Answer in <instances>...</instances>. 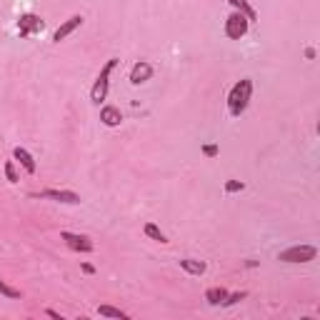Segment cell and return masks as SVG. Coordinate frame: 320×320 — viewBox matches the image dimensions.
I'll return each mask as SVG.
<instances>
[{"instance_id":"obj_15","label":"cell","mask_w":320,"mask_h":320,"mask_svg":"<svg viewBox=\"0 0 320 320\" xmlns=\"http://www.w3.org/2000/svg\"><path fill=\"white\" fill-rule=\"evenodd\" d=\"M143 233L148 238H153V240H158V243H168V238H165V233L155 225V223H145V228H143Z\"/></svg>"},{"instance_id":"obj_12","label":"cell","mask_w":320,"mask_h":320,"mask_svg":"<svg viewBox=\"0 0 320 320\" xmlns=\"http://www.w3.org/2000/svg\"><path fill=\"white\" fill-rule=\"evenodd\" d=\"M180 268H183L185 273H190V275H203L208 265H205L203 260H195V258H183V260H180Z\"/></svg>"},{"instance_id":"obj_20","label":"cell","mask_w":320,"mask_h":320,"mask_svg":"<svg viewBox=\"0 0 320 320\" xmlns=\"http://www.w3.org/2000/svg\"><path fill=\"white\" fill-rule=\"evenodd\" d=\"M5 178H8V183H18V173H15V163L13 160L5 163Z\"/></svg>"},{"instance_id":"obj_5","label":"cell","mask_w":320,"mask_h":320,"mask_svg":"<svg viewBox=\"0 0 320 320\" xmlns=\"http://www.w3.org/2000/svg\"><path fill=\"white\" fill-rule=\"evenodd\" d=\"M60 238L65 240V245L70 248V250H75V253H93V240L88 238V235H78V233H68V230H63L60 233Z\"/></svg>"},{"instance_id":"obj_2","label":"cell","mask_w":320,"mask_h":320,"mask_svg":"<svg viewBox=\"0 0 320 320\" xmlns=\"http://www.w3.org/2000/svg\"><path fill=\"white\" fill-rule=\"evenodd\" d=\"M118 58H110L105 65L100 68V73H98V78H95V85H93V90H90V100L93 103H103L105 100V95H108V83H110V73L118 68Z\"/></svg>"},{"instance_id":"obj_6","label":"cell","mask_w":320,"mask_h":320,"mask_svg":"<svg viewBox=\"0 0 320 320\" xmlns=\"http://www.w3.org/2000/svg\"><path fill=\"white\" fill-rule=\"evenodd\" d=\"M43 28H45V23H43L38 15H33V13L20 15V20H18V33H20V38H28V35L43 33Z\"/></svg>"},{"instance_id":"obj_8","label":"cell","mask_w":320,"mask_h":320,"mask_svg":"<svg viewBox=\"0 0 320 320\" xmlns=\"http://www.w3.org/2000/svg\"><path fill=\"white\" fill-rule=\"evenodd\" d=\"M153 65L148 60H140V63H135V65L130 68V83L133 85H140V83H145V80H150L153 78Z\"/></svg>"},{"instance_id":"obj_23","label":"cell","mask_w":320,"mask_h":320,"mask_svg":"<svg viewBox=\"0 0 320 320\" xmlns=\"http://www.w3.org/2000/svg\"><path fill=\"white\" fill-rule=\"evenodd\" d=\"M45 313H48L50 318H55V320H63V315H60V313H55V310H45Z\"/></svg>"},{"instance_id":"obj_22","label":"cell","mask_w":320,"mask_h":320,"mask_svg":"<svg viewBox=\"0 0 320 320\" xmlns=\"http://www.w3.org/2000/svg\"><path fill=\"white\" fill-rule=\"evenodd\" d=\"M80 268H83V273H88V275H93V273H95V268H93L90 263H83Z\"/></svg>"},{"instance_id":"obj_9","label":"cell","mask_w":320,"mask_h":320,"mask_svg":"<svg viewBox=\"0 0 320 320\" xmlns=\"http://www.w3.org/2000/svg\"><path fill=\"white\" fill-rule=\"evenodd\" d=\"M83 25V15H73V18H68L65 23H63L58 30H55V35H53V43H60V40H65L70 33H75L78 28Z\"/></svg>"},{"instance_id":"obj_14","label":"cell","mask_w":320,"mask_h":320,"mask_svg":"<svg viewBox=\"0 0 320 320\" xmlns=\"http://www.w3.org/2000/svg\"><path fill=\"white\" fill-rule=\"evenodd\" d=\"M98 315H100V318H118V320H128V315H125L120 308H113V305H98Z\"/></svg>"},{"instance_id":"obj_16","label":"cell","mask_w":320,"mask_h":320,"mask_svg":"<svg viewBox=\"0 0 320 320\" xmlns=\"http://www.w3.org/2000/svg\"><path fill=\"white\" fill-rule=\"evenodd\" d=\"M228 3H230L233 8H235L238 13H243L248 20H255V18H258V15H255V10L248 5V0H228Z\"/></svg>"},{"instance_id":"obj_17","label":"cell","mask_w":320,"mask_h":320,"mask_svg":"<svg viewBox=\"0 0 320 320\" xmlns=\"http://www.w3.org/2000/svg\"><path fill=\"white\" fill-rule=\"evenodd\" d=\"M0 293H3L5 298H13V300H15V298H20V290H18V288H10L3 278H0Z\"/></svg>"},{"instance_id":"obj_13","label":"cell","mask_w":320,"mask_h":320,"mask_svg":"<svg viewBox=\"0 0 320 320\" xmlns=\"http://www.w3.org/2000/svg\"><path fill=\"white\" fill-rule=\"evenodd\" d=\"M225 298H228V290L225 288H208L205 290V300L210 303V305H223V300H225Z\"/></svg>"},{"instance_id":"obj_18","label":"cell","mask_w":320,"mask_h":320,"mask_svg":"<svg viewBox=\"0 0 320 320\" xmlns=\"http://www.w3.org/2000/svg\"><path fill=\"white\" fill-rule=\"evenodd\" d=\"M245 298H248V293L245 290H240V293H228V298H225V300H223V305H235V303H240V300H245Z\"/></svg>"},{"instance_id":"obj_19","label":"cell","mask_w":320,"mask_h":320,"mask_svg":"<svg viewBox=\"0 0 320 320\" xmlns=\"http://www.w3.org/2000/svg\"><path fill=\"white\" fill-rule=\"evenodd\" d=\"M243 188H245L243 180H228V183H225V193H228V195H230V193H240Z\"/></svg>"},{"instance_id":"obj_21","label":"cell","mask_w":320,"mask_h":320,"mask_svg":"<svg viewBox=\"0 0 320 320\" xmlns=\"http://www.w3.org/2000/svg\"><path fill=\"white\" fill-rule=\"evenodd\" d=\"M220 150H218V145H203V155H208V158H215Z\"/></svg>"},{"instance_id":"obj_10","label":"cell","mask_w":320,"mask_h":320,"mask_svg":"<svg viewBox=\"0 0 320 320\" xmlns=\"http://www.w3.org/2000/svg\"><path fill=\"white\" fill-rule=\"evenodd\" d=\"M100 120H103V125L115 128V125H120V123H123V113L115 108V105H105V108L100 110Z\"/></svg>"},{"instance_id":"obj_4","label":"cell","mask_w":320,"mask_h":320,"mask_svg":"<svg viewBox=\"0 0 320 320\" xmlns=\"http://www.w3.org/2000/svg\"><path fill=\"white\" fill-rule=\"evenodd\" d=\"M248 25H250V20L243 15V13H230L228 18H225V35L230 38V40H240L245 33H248Z\"/></svg>"},{"instance_id":"obj_11","label":"cell","mask_w":320,"mask_h":320,"mask_svg":"<svg viewBox=\"0 0 320 320\" xmlns=\"http://www.w3.org/2000/svg\"><path fill=\"white\" fill-rule=\"evenodd\" d=\"M13 155H15V160H20V165L25 168V173H30V175H35V170H38V165H35V158L25 150V148H15L13 150Z\"/></svg>"},{"instance_id":"obj_1","label":"cell","mask_w":320,"mask_h":320,"mask_svg":"<svg viewBox=\"0 0 320 320\" xmlns=\"http://www.w3.org/2000/svg\"><path fill=\"white\" fill-rule=\"evenodd\" d=\"M250 95H253V80L250 78H243L233 85V90L228 93V113L233 118H240L250 103Z\"/></svg>"},{"instance_id":"obj_3","label":"cell","mask_w":320,"mask_h":320,"mask_svg":"<svg viewBox=\"0 0 320 320\" xmlns=\"http://www.w3.org/2000/svg\"><path fill=\"white\" fill-rule=\"evenodd\" d=\"M315 255H318L315 245H293V248H288L278 255V260H283V263H310V260H315Z\"/></svg>"},{"instance_id":"obj_7","label":"cell","mask_w":320,"mask_h":320,"mask_svg":"<svg viewBox=\"0 0 320 320\" xmlns=\"http://www.w3.org/2000/svg\"><path fill=\"white\" fill-rule=\"evenodd\" d=\"M33 198H48V200H58V203H68V205H78L80 195L73 193V190H40V193H33Z\"/></svg>"}]
</instances>
